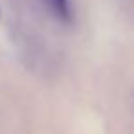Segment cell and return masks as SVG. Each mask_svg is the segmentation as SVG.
Returning <instances> with one entry per match:
<instances>
[{
  "mask_svg": "<svg viewBox=\"0 0 134 134\" xmlns=\"http://www.w3.org/2000/svg\"><path fill=\"white\" fill-rule=\"evenodd\" d=\"M46 6L50 8V11L57 19L70 20V4H68V0H46Z\"/></svg>",
  "mask_w": 134,
  "mask_h": 134,
  "instance_id": "6da1fadb",
  "label": "cell"
}]
</instances>
